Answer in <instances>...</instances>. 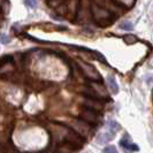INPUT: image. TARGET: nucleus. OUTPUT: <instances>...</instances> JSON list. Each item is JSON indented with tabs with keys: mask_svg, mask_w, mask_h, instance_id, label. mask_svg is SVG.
<instances>
[{
	"mask_svg": "<svg viewBox=\"0 0 153 153\" xmlns=\"http://www.w3.org/2000/svg\"><path fill=\"white\" fill-rule=\"evenodd\" d=\"M91 12L93 14L94 20L99 23L100 25H101V22H111L114 17V15H112V13L109 10L100 7L99 5H97L94 2L91 5Z\"/></svg>",
	"mask_w": 153,
	"mask_h": 153,
	"instance_id": "f257e3e1",
	"label": "nucleus"
},
{
	"mask_svg": "<svg viewBox=\"0 0 153 153\" xmlns=\"http://www.w3.org/2000/svg\"><path fill=\"white\" fill-rule=\"evenodd\" d=\"M79 66H81V68L84 71V74L86 75L88 78L93 79V81H100V75L98 74V71L96 70V68L92 67L91 65L85 63V62H79Z\"/></svg>",
	"mask_w": 153,
	"mask_h": 153,
	"instance_id": "f03ea898",
	"label": "nucleus"
},
{
	"mask_svg": "<svg viewBox=\"0 0 153 153\" xmlns=\"http://www.w3.org/2000/svg\"><path fill=\"white\" fill-rule=\"evenodd\" d=\"M81 119H82V121H84L86 123H96L98 121L97 113L92 108H86V109H84L81 113Z\"/></svg>",
	"mask_w": 153,
	"mask_h": 153,
	"instance_id": "7ed1b4c3",
	"label": "nucleus"
},
{
	"mask_svg": "<svg viewBox=\"0 0 153 153\" xmlns=\"http://www.w3.org/2000/svg\"><path fill=\"white\" fill-rule=\"evenodd\" d=\"M121 146H122L123 149L128 153H131V152H134V151H138V146L135 145L134 143H131L128 136H124V137L121 139Z\"/></svg>",
	"mask_w": 153,
	"mask_h": 153,
	"instance_id": "20e7f679",
	"label": "nucleus"
},
{
	"mask_svg": "<svg viewBox=\"0 0 153 153\" xmlns=\"http://www.w3.org/2000/svg\"><path fill=\"white\" fill-rule=\"evenodd\" d=\"M75 127L78 130V132L81 134H88V131L90 130V127H89V123L84 122L82 120H77L75 121Z\"/></svg>",
	"mask_w": 153,
	"mask_h": 153,
	"instance_id": "39448f33",
	"label": "nucleus"
},
{
	"mask_svg": "<svg viewBox=\"0 0 153 153\" xmlns=\"http://www.w3.org/2000/svg\"><path fill=\"white\" fill-rule=\"evenodd\" d=\"M120 129H121V127H120V124L117 122H115V121H109V122H108V130H109V134H111V135L114 136L115 134L120 130Z\"/></svg>",
	"mask_w": 153,
	"mask_h": 153,
	"instance_id": "423d86ee",
	"label": "nucleus"
},
{
	"mask_svg": "<svg viewBox=\"0 0 153 153\" xmlns=\"http://www.w3.org/2000/svg\"><path fill=\"white\" fill-rule=\"evenodd\" d=\"M107 83H108V85H109V88H111V91L113 92V93H117V92H119V86H117V83L115 82L114 77L108 76Z\"/></svg>",
	"mask_w": 153,
	"mask_h": 153,
	"instance_id": "0eeeda50",
	"label": "nucleus"
},
{
	"mask_svg": "<svg viewBox=\"0 0 153 153\" xmlns=\"http://www.w3.org/2000/svg\"><path fill=\"white\" fill-rule=\"evenodd\" d=\"M65 4V0H47V5L52 8H60Z\"/></svg>",
	"mask_w": 153,
	"mask_h": 153,
	"instance_id": "6e6552de",
	"label": "nucleus"
},
{
	"mask_svg": "<svg viewBox=\"0 0 153 153\" xmlns=\"http://www.w3.org/2000/svg\"><path fill=\"white\" fill-rule=\"evenodd\" d=\"M8 62H13V56H12V55H4V56L0 59V68L4 67Z\"/></svg>",
	"mask_w": 153,
	"mask_h": 153,
	"instance_id": "1a4fd4ad",
	"label": "nucleus"
},
{
	"mask_svg": "<svg viewBox=\"0 0 153 153\" xmlns=\"http://www.w3.org/2000/svg\"><path fill=\"white\" fill-rule=\"evenodd\" d=\"M9 42H10V37H9V36H6V35H4V33L0 35V43H1V44H8Z\"/></svg>",
	"mask_w": 153,
	"mask_h": 153,
	"instance_id": "9d476101",
	"label": "nucleus"
},
{
	"mask_svg": "<svg viewBox=\"0 0 153 153\" xmlns=\"http://www.w3.org/2000/svg\"><path fill=\"white\" fill-rule=\"evenodd\" d=\"M104 153H117V150L114 146H107V147H105Z\"/></svg>",
	"mask_w": 153,
	"mask_h": 153,
	"instance_id": "9b49d317",
	"label": "nucleus"
},
{
	"mask_svg": "<svg viewBox=\"0 0 153 153\" xmlns=\"http://www.w3.org/2000/svg\"><path fill=\"white\" fill-rule=\"evenodd\" d=\"M122 29H126V30H130V29H132V24L129 22H126V23H123V24H121L120 25Z\"/></svg>",
	"mask_w": 153,
	"mask_h": 153,
	"instance_id": "f8f14e48",
	"label": "nucleus"
},
{
	"mask_svg": "<svg viewBox=\"0 0 153 153\" xmlns=\"http://www.w3.org/2000/svg\"><path fill=\"white\" fill-rule=\"evenodd\" d=\"M25 4L29 7H35V1L33 0H25Z\"/></svg>",
	"mask_w": 153,
	"mask_h": 153,
	"instance_id": "ddd939ff",
	"label": "nucleus"
},
{
	"mask_svg": "<svg viewBox=\"0 0 153 153\" xmlns=\"http://www.w3.org/2000/svg\"><path fill=\"white\" fill-rule=\"evenodd\" d=\"M1 150H2V147H1V144H0V151H1Z\"/></svg>",
	"mask_w": 153,
	"mask_h": 153,
	"instance_id": "4468645a",
	"label": "nucleus"
}]
</instances>
